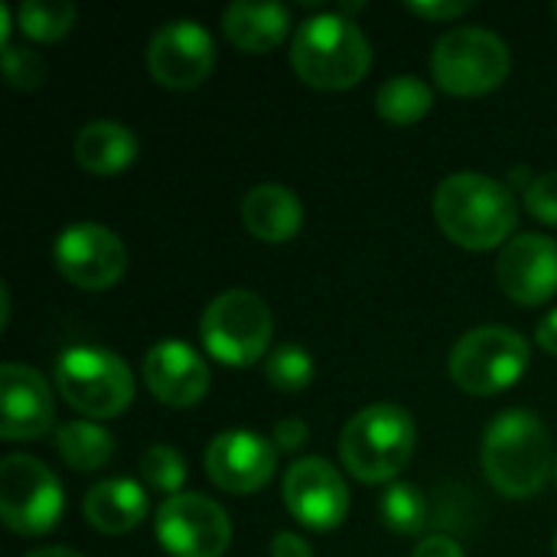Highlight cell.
<instances>
[{"label": "cell", "mask_w": 557, "mask_h": 557, "mask_svg": "<svg viewBox=\"0 0 557 557\" xmlns=\"http://www.w3.org/2000/svg\"><path fill=\"white\" fill-rule=\"evenodd\" d=\"M437 228L467 251H490L509 245L519 225V202L512 189L483 173H450L434 189Z\"/></svg>", "instance_id": "obj_1"}, {"label": "cell", "mask_w": 557, "mask_h": 557, "mask_svg": "<svg viewBox=\"0 0 557 557\" xmlns=\"http://www.w3.org/2000/svg\"><path fill=\"white\" fill-rule=\"evenodd\" d=\"M552 434L535 411H503L483 437V473L506 499H532L555 473Z\"/></svg>", "instance_id": "obj_2"}, {"label": "cell", "mask_w": 557, "mask_h": 557, "mask_svg": "<svg viewBox=\"0 0 557 557\" xmlns=\"http://www.w3.org/2000/svg\"><path fill=\"white\" fill-rule=\"evenodd\" d=\"M290 65L304 85L320 91H346L372 69V42L356 20L343 13H317L304 20L290 39Z\"/></svg>", "instance_id": "obj_3"}, {"label": "cell", "mask_w": 557, "mask_h": 557, "mask_svg": "<svg viewBox=\"0 0 557 557\" xmlns=\"http://www.w3.org/2000/svg\"><path fill=\"white\" fill-rule=\"evenodd\" d=\"M414 418L392 401L356 411L339 434V460L359 483H392L414 457Z\"/></svg>", "instance_id": "obj_4"}, {"label": "cell", "mask_w": 557, "mask_h": 557, "mask_svg": "<svg viewBox=\"0 0 557 557\" xmlns=\"http://www.w3.org/2000/svg\"><path fill=\"white\" fill-rule=\"evenodd\" d=\"M274 336V317L261 294L255 290H222L209 300L199 320V339L209 356L228 369L255 366Z\"/></svg>", "instance_id": "obj_5"}, {"label": "cell", "mask_w": 557, "mask_h": 557, "mask_svg": "<svg viewBox=\"0 0 557 557\" xmlns=\"http://www.w3.org/2000/svg\"><path fill=\"white\" fill-rule=\"evenodd\" d=\"M512 69V55L503 36L486 26H454L431 52V72L447 95L480 98L496 91Z\"/></svg>", "instance_id": "obj_6"}, {"label": "cell", "mask_w": 557, "mask_h": 557, "mask_svg": "<svg viewBox=\"0 0 557 557\" xmlns=\"http://www.w3.org/2000/svg\"><path fill=\"white\" fill-rule=\"evenodd\" d=\"M55 388L82 418L108 421L131 408L134 375L121 356L98 346H72L55 362Z\"/></svg>", "instance_id": "obj_7"}, {"label": "cell", "mask_w": 557, "mask_h": 557, "mask_svg": "<svg viewBox=\"0 0 557 557\" xmlns=\"http://www.w3.org/2000/svg\"><path fill=\"white\" fill-rule=\"evenodd\" d=\"M532 362V346L509 326H476L450 349V379L460 392L493 398L512 388Z\"/></svg>", "instance_id": "obj_8"}, {"label": "cell", "mask_w": 557, "mask_h": 557, "mask_svg": "<svg viewBox=\"0 0 557 557\" xmlns=\"http://www.w3.org/2000/svg\"><path fill=\"white\" fill-rule=\"evenodd\" d=\"M65 509L59 476L29 454L0 460V516L13 535H46L59 525Z\"/></svg>", "instance_id": "obj_9"}, {"label": "cell", "mask_w": 557, "mask_h": 557, "mask_svg": "<svg viewBox=\"0 0 557 557\" xmlns=\"http://www.w3.org/2000/svg\"><path fill=\"white\" fill-rule=\"evenodd\" d=\"M153 535L170 557H222L232 545V522L215 499L180 493L160 503Z\"/></svg>", "instance_id": "obj_10"}, {"label": "cell", "mask_w": 557, "mask_h": 557, "mask_svg": "<svg viewBox=\"0 0 557 557\" xmlns=\"http://www.w3.org/2000/svg\"><path fill=\"white\" fill-rule=\"evenodd\" d=\"M52 264L78 290L98 294V290H111L124 277L127 248L108 225L75 222L55 235Z\"/></svg>", "instance_id": "obj_11"}, {"label": "cell", "mask_w": 557, "mask_h": 557, "mask_svg": "<svg viewBox=\"0 0 557 557\" xmlns=\"http://www.w3.org/2000/svg\"><path fill=\"white\" fill-rule=\"evenodd\" d=\"M147 69L163 88H199L215 69V39L196 20H170L147 42Z\"/></svg>", "instance_id": "obj_12"}, {"label": "cell", "mask_w": 557, "mask_h": 557, "mask_svg": "<svg viewBox=\"0 0 557 557\" xmlns=\"http://www.w3.org/2000/svg\"><path fill=\"white\" fill-rule=\"evenodd\" d=\"M287 512L313 532H333L349 516V486L343 473L323 457L297 460L284 476Z\"/></svg>", "instance_id": "obj_13"}, {"label": "cell", "mask_w": 557, "mask_h": 557, "mask_svg": "<svg viewBox=\"0 0 557 557\" xmlns=\"http://www.w3.org/2000/svg\"><path fill=\"white\" fill-rule=\"evenodd\" d=\"M206 476L232 496H248L264 490L277 470V447L274 441L255 431H222L212 437L202 457Z\"/></svg>", "instance_id": "obj_14"}, {"label": "cell", "mask_w": 557, "mask_h": 557, "mask_svg": "<svg viewBox=\"0 0 557 557\" xmlns=\"http://www.w3.org/2000/svg\"><path fill=\"white\" fill-rule=\"evenodd\" d=\"M499 290L522 307H542L557 294V242L539 232L516 235L496 261Z\"/></svg>", "instance_id": "obj_15"}, {"label": "cell", "mask_w": 557, "mask_h": 557, "mask_svg": "<svg viewBox=\"0 0 557 557\" xmlns=\"http://www.w3.org/2000/svg\"><path fill=\"white\" fill-rule=\"evenodd\" d=\"M52 421H55V401L42 372L23 362H3L0 366V437L36 441L52 431Z\"/></svg>", "instance_id": "obj_16"}, {"label": "cell", "mask_w": 557, "mask_h": 557, "mask_svg": "<svg viewBox=\"0 0 557 557\" xmlns=\"http://www.w3.org/2000/svg\"><path fill=\"white\" fill-rule=\"evenodd\" d=\"M144 382L160 405L193 408L209 395L212 375L206 359L193 346L180 339H163L144 356Z\"/></svg>", "instance_id": "obj_17"}, {"label": "cell", "mask_w": 557, "mask_h": 557, "mask_svg": "<svg viewBox=\"0 0 557 557\" xmlns=\"http://www.w3.org/2000/svg\"><path fill=\"white\" fill-rule=\"evenodd\" d=\"M242 222L251 238L268 245H284L300 235L304 225V206L300 199L281 186V183H261L255 186L242 202Z\"/></svg>", "instance_id": "obj_18"}, {"label": "cell", "mask_w": 557, "mask_h": 557, "mask_svg": "<svg viewBox=\"0 0 557 557\" xmlns=\"http://www.w3.org/2000/svg\"><path fill=\"white\" fill-rule=\"evenodd\" d=\"M222 33L225 39L248 52V55H261L277 49L287 33H290V10L281 3H228L222 13Z\"/></svg>", "instance_id": "obj_19"}, {"label": "cell", "mask_w": 557, "mask_h": 557, "mask_svg": "<svg viewBox=\"0 0 557 557\" xmlns=\"http://www.w3.org/2000/svg\"><path fill=\"white\" fill-rule=\"evenodd\" d=\"M82 512H85V519H88V525L95 532H101V535H127L147 519L150 503H147V493L134 480L114 476V480L95 483L88 490Z\"/></svg>", "instance_id": "obj_20"}, {"label": "cell", "mask_w": 557, "mask_h": 557, "mask_svg": "<svg viewBox=\"0 0 557 557\" xmlns=\"http://www.w3.org/2000/svg\"><path fill=\"white\" fill-rule=\"evenodd\" d=\"M75 163L95 176H114L137 160V137L117 121H91L75 134Z\"/></svg>", "instance_id": "obj_21"}, {"label": "cell", "mask_w": 557, "mask_h": 557, "mask_svg": "<svg viewBox=\"0 0 557 557\" xmlns=\"http://www.w3.org/2000/svg\"><path fill=\"white\" fill-rule=\"evenodd\" d=\"M55 450L75 473H98L114 457V437L95 421H65L55 428Z\"/></svg>", "instance_id": "obj_22"}, {"label": "cell", "mask_w": 557, "mask_h": 557, "mask_svg": "<svg viewBox=\"0 0 557 557\" xmlns=\"http://www.w3.org/2000/svg\"><path fill=\"white\" fill-rule=\"evenodd\" d=\"M431 108H434V91L428 82H421L414 75H395V78L382 82V88L375 91L379 117L395 127L418 124Z\"/></svg>", "instance_id": "obj_23"}, {"label": "cell", "mask_w": 557, "mask_h": 557, "mask_svg": "<svg viewBox=\"0 0 557 557\" xmlns=\"http://www.w3.org/2000/svg\"><path fill=\"white\" fill-rule=\"evenodd\" d=\"M78 10L65 0H23L16 7V26L36 42H59L75 26Z\"/></svg>", "instance_id": "obj_24"}, {"label": "cell", "mask_w": 557, "mask_h": 557, "mask_svg": "<svg viewBox=\"0 0 557 557\" xmlns=\"http://www.w3.org/2000/svg\"><path fill=\"white\" fill-rule=\"evenodd\" d=\"M379 516H382V525L388 532L418 535L428 525V503H424V496H421L418 486H411V483H392L382 493Z\"/></svg>", "instance_id": "obj_25"}, {"label": "cell", "mask_w": 557, "mask_h": 557, "mask_svg": "<svg viewBox=\"0 0 557 557\" xmlns=\"http://www.w3.org/2000/svg\"><path fill=\"white\" fill-rule=\"evenodd\" d=\"M317 375L313 356L297 346V343H281L268 359H264V379L271 388L284 392V395H297L304 388H310Z\"/></svg>", "instance_id": "obj_26"}, {"label": "cell", "mask_w": 557, "mask_h": 557, "mask_svg": "<svg viewBox=\"0 0 557 557\" xmlns=\"http://www.w3.org/2000/svg\"><path fill=\"white\" fill-rule=\"evenodd\" d=\"M140 476H144V483L153 493H163L166 499L170 496H180V490L186 483V460H183V454L176 447L153 444L140 457Z\"/></svg>", "instance_id": "obj_27"}, {"label": "cell", "mask_w": 557, "mask_h": 557, "mask_svg": "<svg viewBox=\"0 0 557 557\" xmlns=\"http://www.w3.org/2000/svg\"><path fill=\"white\" fill-rule=\"evenodd\" d=\"M0 59H3V75H7V82H10L13 88H20V91H36V88L46 82V75H49L46 59H42L39 52H33V49L7 46Z\"/></svg>", "instance_id": "obj_28"}, {"label": "cell", "mask_w": 557, "mask_h": 557, "mask_svg": "<svg viewBox=\"0 0 557 557\" xmlns=\"http://www.w3.org/2000/svg\"><path fill=\"white\" fill-rule=\"evenodd\" d=\"M525 209L545 222V225H557V173H542L535 176V183L525 189Z\"/></svg>", "instance_id": "obj_29"}, {"label": "cell", "mask_w": 557, "mask_h": 557, "mask_svg": "<svg viewBox=\"0 0 557 557\" xmlns=\"http://www.w3.org/2000/svg\"><path fill=\"white\" fill-rule=\"evenodd\" d=\"M414 16H424V20H457L463 16L473 3L470 0H434V3H424V0H411L405 3Z\"/></svg>", "instance_id": "obj_30"}, {"label": "cell", "mask_w": 557, "mask_h": 557, "mask_svg": "<svg viewBox=\"0 0 557 557\" xmlns=\"http://www.w3.org/2000/svg\"><path fill=\"white\" fill-rule=\"evenodd\" d=\"M307 437H310V428H307L304 418H284L274 428V447L277 450H287V454L300 450L307 444Z\"/></svg>", "instance_id": "obj_31"}, {"label": "cell", "mask_w": 557, "mask_h": 557, "mask_svg": "<svg viewBox=\"0 0 557 557\" xmlns=\"http://www.w3.org/2000/svg\"><path fill=\"white\" fill-rule=\"evenodd\" d=\"M271 557H313V548L294 532H277L271 542Z\"/></svg>", "instance_id": "obj_32"}, {"label": "cell", "mask_w": 557, "mask_h": 557, "mask_svg": "<svg viewBox=\"0 0 557 557\" xmlns=\"http://www.w3.org/2000/svg\"><path fill=\"white\" fill-rule=\"evenodd\" d=\"M411 557H467V555H463V548H460L454 539H447V535H431V539H424V542L414 548V555Z\"/></svg>", "instance_id": "obj_33"}, {"label": "cell", "mask_w": 557, "mask_h": 557, "mask_svg": "<svg viewBox=\"0 0 557 557\" xmlns=\"http://www.w3.org/2000/svg\"><path fill=\"white\" fill-rule=\"evenodd\" d=\"M535 339H539V346L545 349V352H552L557 356V310H552L542 323H539V333H535Z\"/></svg>", "instance_id": "obj_34"}, {"label": "cell", "mask_w": 557, "mask_h": 557, "mask_svg": "<svg viewBox=\"0 0 557 557\" xmlns=\"http://www.w3.org/2000/svg\"><path fill=\"white\" fill-rule=\"evenodd\" d=\"M0 42L3 49L10 46V7L7 3H0Z\"/></svg>", "instance_id": "obj_35"}, {"label": "cell", "mask_w": 557, "mask_h": 557, "mask_svg": "<svg viewBox=\"0 0 557 557\" xmlns=\"http://www.w3.org/2000/svg\"><path fill=\"white\" fill-rule=\"evenodd\" d=\"M26 557H82L72 548H39V552H29Z\"/></svg>", "instance_id": "obj_36"}, {"label": "cell", "mask_w": 557, "mask_h": 557, "mask_svg": "<svg viewBox=\"0 0 557 557\" xmlns=\"http://www.w3.org/2000/svg\"><path fill=\"white\" fill-rule=\"evenodd\" d=\"M555 557H557V535H555Z\"/></svg>", "instance_id": "obj_37"}, {"label": "cell", "mask_w": 557, "mask_h": 557, "mask_svg": "<svg viewBox=\"0 0 557 557\" xmlns=\"http://www.w3.org/2000/svg\"><path fill=\"white\" fill-rule=\"evenodd\" d=\"M555 480H557V463H555Z\"/></svg>", "instance_id": "obj_38"}, {"label": "cell", "mask_w": 557, "mask_h": 557, "mask_svg": "<svg viewBox=\"0 0 557 557\" xmlns=\"http://www.w3.org/2000/svg\"><path fill=\"white\" fill-rule=\"evenodd\" d=\"M555 16H557V7H555Z\"/></svg>", "instance_id": "obj_39"}]
</instances>
